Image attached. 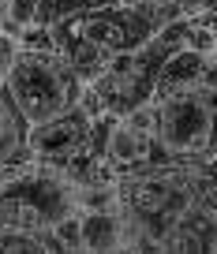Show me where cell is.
<instances>
[{
  "label": "cell",
  "instance_id": "cell-7",
  "mask_svg": "<svg viewBox=\"0 0 217 254\" xmlns=\"http://www.w3.org/2000/svg\"><path fill=\"white\" fill-rule=\"evenodd\" d=\"M105 4H116V0H38V23L53 26V23H60V19L82 15V11L105 8Z\"/></svg>",
  "mask_w": 217,
  "mask_h": 254
},
{
  "label": "cell",
  "instance_id": "cell-10",
  "mask_svg": "<svg viewBox=\"0 0 217 254\" xmlns=\"http://www.w3.org/2000/svg\"><path fill=\"white\" fill-rule=\"evenodd\" d=\"M202 254H217V228H214V236L206 239V251H202Z\"/></svg>",
  "mask_w": 217,
  "mask_h": 254
},
{
  "label": "cell",
  "instance_id": "cell-4",
  "mask_svg": "<svg viewBox=\"0 0 217 254\" xmlns=\"http://www.w3.org/2000/svg\"><path fill=\"white\" fill-rule=\"evenodd\" d=\"M75 224L82 254H116L131 236L124 206H75Z\"/></svg>",
  "mask_w": 217,
  "mask_h": 254
},
{
  "label": "cell",
  "instance_id": "cell-1",
  "mask_svg": "<svg viewBox=\"0 0 217 254\" xmlns=\"http://www.w3.org/2000/svg\"><path fill=\"white\" fill-rule=\"evenodd\" d=\"M153 146L165 165H191L217 146V90L195 82L184 90L153 94Z\"/></svg>",
  "mask_w": 217,
  "mask_h": 254
},
{
  "label": "cell",
  "instance_id": "cell-3",
  "mask_svg": "<svg viewBox=\"0 0 217 254\" xmlns=\"http://www.w3.org/2000/svg\"><path fill=\"white\" fill-rule=\"evenodd\" d=\"M105 165L116 172V180L120 176H131V172H143V168L150 165H165V157H161V150L153 146V138H146L143 131H135V127L128 124L124 116L109 120V127H105Z\"/></svg>",
  "mask_w": 217,
  "mask_h": 254
},
{
  "label": "cell",
  "instance_id": "cell-2",
  "mask_svg": "<svg viewBox=\"0 0 217 254\" xmlns=\"http://www.w3.org/2000/svg\"><path fill=\"white\" fill-rule=\"evenodd\" d=\"M0 86L8 90L11 105L26 120V127L45 124L57 112L72 109L86 90L79 82V75L72 71V64L57 49H19V45Z\"/></svg>",
  "mask_w": 217,
  "mask_h": 254
},
{
  "label": "cell",
  "instance_id": "cell-9",
  "mask_svg": "<svg viewBox=\"0 0 217 254\" xmlns=\"http://www.w3.org/2000/svg\"><path fill=\"white\" fill-rule=\"evenodd\" d=\"M0 34H15V15H11V0H0Z\"/></svg>",
  "mask_w": 217,
  "mask_h": 254
},
{
  "label": "cell",
  "instance_id": "cell-6",
  "mask_svg": "<svg viewBox=\"0 0 217 254\" xmlns=\"http://www.w3.org/2000/svg\"><path fill=\"white\" fill-rule=\"evenodd\" d=\"M26 120L19 116V109L11 105L8 90L0 86V168L4 172H15V168L30 165V153H26Z\"/></svg>",
  "mask_w": 217,
  "mask_h": 254
},
{
  "label": "cell",
  "instance_id": "cell-8",
  "mask_svg": "<svg viewBox=\"0 0 217 254\" xmlns=\"http://www.w3.org/2000/svg\"><path fill=\"white\" fill-rule=\"evenodd\" d=\"M0 254H53L41 232L30 228H0Z\"/></svg>",
  "mask_w": 217,
  "mask_h": 254
},
{
  "label": "cell",
  "instance_id": "cell-5",
  "mask_svg": "<svg viewBox=\"0 0 217 254\" xmlns=\"http://www.w3.org/2000/svg\"><path fill=\"white\" fill-rule=\"evenodd\" d=\"M206 53L210 49L199 45H176L157 67V79H153V94H169V90H184L202 82V71H206Z\"/></svg>",
  "mask_w": 217,
  "mask_h": 254
},
{
  "label": "cell",
  "instance_id": "cell-11",
  "mask_svg": "<svg viewBox=\"0 0 217 254\" xmlns=\"http://www.w3.org/2000/svg\"><path fill=\"white\" fill-rule=\"evenodd\" d=\"M15 4H30V8L38 11V0H15Z\"/></svg>",
  "mask_w": 217,
  "mask_h": 254
}]
</instances>
